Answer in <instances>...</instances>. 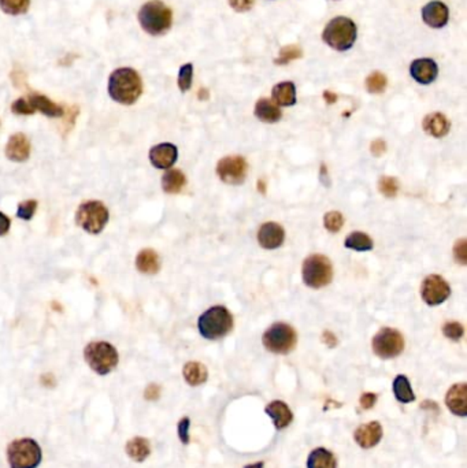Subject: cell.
<instances>
[{"label": "cell", "instance_id": "obj_1", "mask_svg": "<svg viewBox=\"0 0 467 468\" xmlns=\"http://www.w3.org/2000/svg\"><path fill=\"white\" fill-rule=\"evenodd\" d=\"M143 93V81L140 74L131 67L114 70L109 78V95L114 102L131 106Z\"/></svg>", "mask_w": 467, "mask_h": 468}, {"label": "cell", "instance_id": "obj_2", "mask_svg": "<svg viewBox=\"0 0 467 468\" xmlns=\"http://www.w3.org/2000/svg\"><path fill=\"white\" fill-rule=\"evenodd\" d=\"M138 23L148 35L160 36L172 28L173 13L163 1L151 0L140 8Z\"/></svg>", "mask_w": 467, "mask_h": 468}, {"label": "cell", "instance_id": "obj_3", "mask_svg": "<svg viewBox=\"0 0 467 468\" xmlns=\"http://www.w3.org/2000/svg\"><path fill=\"white\" fill-rule=\"evenodd\" d=\"M357 29L351 18L336 17L322 32V40L336 51L351 49L356 42Z\"/></svg>", "mask_w": 467, "mask_h": 468}, {"label": "cell", "instance_id": "obj_4", "mask_svg": "<svg viewBox=\"0 0 467 468\" xmlns=\"http://www.w3.org/2000/svg\"><path fill=\"white\" fill-rule=\"evenodd\" d=\"M198 328L204 338L220 340L233 329V316L223 306H215L201 313Z\"/></svg>", "mask_w": 467, "mask_h": 468}, {"label": "cell", "instance_id": "obj_5", "mask_svg": "<svg viewBox=\"0 0 467 468\" xmlns=\"http://www.w3.org/2000/svg\"><path fill=\"white\" fill-rule=\"evenodd\" d=\"M84 357L89 367L99 376H107L118 364V352L110 342L95 341L84 349Z\"/></svg>", "mask_w": 467, "mask_h": 468}, {"label": "cell", "instance_id": "obj_6", "mask_svg": "<svg viewBox=\"0 0 467 468\" xmlns=\"http://www.w3.org/2000/svg\"><path fill=\"white\" fill-rule=\"evenodd\" d=\"M109 220V210L102 201H85L76 212V222L89 234H99L106 227Z\"/></svg>", "mask_w": 467, "mask_h": 468}, {"label": "cell", "instance_id": "obj_7", "mask_svg": "<svg viewBox=\"0 0 467 468\" xmlns=\"http://www.w3.org/2000/svg\"><path fill=\"white\" fill-rule=\"evenodd\" d=\"M7 460L11 468H36L42 462V449L35 440H17L7 448Z\"/></svg>", "mask_w": 467, "mask_h": 468}, {"label": "cell", "instance_id": "obj_8", "mask_svg": "<svg viewBox=\"0 0 467 468\" xmlns=\"http://www.w3.org/2000/svg\"><path fill=\"white\" fill-rule=\"evenodd\" d=\"M303 281L312 289H319L331 284L333 268L331 260L324 255H312L303 263Z\"/></svg>", "mask_w": 467, "mask_h": 468}, {"label": "cell", "instance_id": "obj_9", "mask_svg": "<svg viewBox=\"0 0 467 468\" xmlns=\"http://www.w3.org/2000/svg\"><path fill=\"white\" fill-rule=\"evenodd\" d=\"M264 345L268 352L277 355H287L295 348L297 337L295 330L287 323H274L264 335Z\"/></svg>", "mask_w": 467, "mask_h": 468}, {"label": "cell", "instance_id": "obj_10", "mask_svg": "<svg viewBox=\"0 0 467 468\" xmlns=\"http://www.w3.org/2000/svg\"><path fill=\"white\" fill-rule=\"evenodd\" d=\"M404 349V338L399 330L384 328L373 338V351L381 359L399 356Z\"/></svg>", "mask_w": 467, "mask_h": 468}, {"label": "cell", "instance_id": "obj_11", "mask_svg": "<svg viewBox=\"0 0 467 468\" xmlns=\"http://www.w3.org/2000/svg\"><path fill=\"white\" fill-rule=\"evenodd\" d=\"M247 162L243 156H226L220 160L217 166L218 177L223 179L225 184L239 185L244 182L247 176Z\"/></svg>", "mask_w": 467, "mask_h": 468}, {"label": "cell", "instance_id": "obj_12", "mask_svg": "<svg viewBox=\"0 0 467 468\" xmlns=\"http://www.w3.org/2000/svg\"><path fill=\"white\" fill-rule=\"evenodd\" d=\"M451 294V288L442 275L432 274L423 280L421 296L427 306H439Z\"/></svg>", "mask_w": 467, "mask_h": 468}, {"label": "cell", "instance_id": "obj_13", "mask_svg": "<svg viewBox=\"0 0 467 468\" xmlns=\"http://www.w3.org/2000/svg\"><path fill=\"white\" fill-rule=\"evenodd\" d=\"M449 18V10L443 1L433 0L429 1L422 8V20L430 28L440 29L444 28Z\"/></svg>", "mask_w": 467, "mask_h": 468}, {"label": "cell", "instance_id": "obj_14", "mask_svg": "<svg viewBox=\"0 0 467 468\" xmlns=\"http://www.w3.org/2000/svg\"><path fill=\"white\" fill-rule=\"evenodd\" d=\"M410 74L411 77L422 85L432 84L439 74V67L433 59L429 58H421L415 59L410 66Z\"/></svg>", "mask_w": 467, "mask_h": 468}, {"label": "cell", "instance_id": "obj_15", "mask_svg": "<svg viewBox=\"0 0 467 468\" xmlns=\"http://www.w3.org/2000/svg\"><path fill=\"white\" fill-rule=\"evenodd\" d=\"M178 157L177 147L170 143H162L151 148L150 160L153 166L160 170L170 169Z\"/></svg>", "mask_w": 467, "mask_h": 468}, {"label": "cell", "instance_id": "obj_16", "mask_svg": "<svg viewBox=\"0 0 467 468\" xmlns=\"http://www.w3.org/2000/svg\"><path fill=\"white\" fill-rule=\"evenodd\" d=\"M382 438V426L379 422L360 424L354 433L356 444L363 449H370L379 444Z\"/></svg>", "mask_w": 467, "mask_h": 468}, {"label": "cell", "instance_id": "obj_17", "mask_svg": "<svg viewBox=\"0 0 467 468\" xmlns=\"http://www.w3.org/2000/svg\"><path fill=\"white\" fill-rule=\"evenodd\" d=\"M445 404L454 415L466 416L467 414V385L456 383L449 388L445 396Z\"/></svg>", "mask_w": 467, "mask_h": 468}, {"label": "cell", "instance_id": "obj_18", "mask_svg": "<svg viewBox=\"0 0 467 468\" xmlns=\"http://www.w3.org/2000/svg\"><path fill=\"white\" fill-rule=\"evenodd\" d=\"M285 232L276 222L264 223L258 232V241L266 249H276L284 243Z\"/></svg>", "mask_w": 467, "mask_h": 468}, {"label": "cell", "instance_id": "obj_19", "mask_svg": "<svg viewBox=\"0 0 467 468\" xmlns=\"http://www.w3.org/2000/svg\"><path fill=\"white\" fill-rule=\"evenodd\" d=\"M6 156L13 162H25L30 156V143L23 133L13 134L6 145Z\"/></svg>", "mask_w": 467, "mask_h": 468}, {"label": "cell", "instance_id": "obj_20", "mask_svg": "<svg viewBox=\"0 0 467 468\" xmlns=\"http://www.w3.org/2000/svg\"><path fill=\"white\" fill-rule=\"evenodd\" d=\"M265 411H266L267 415L273 419L277 430L287 428L293 421V414H292L290 407L284 402L274 400V402L267 404Z\"/></svg>", "mask_w": 467, "mask_h": 468}, {"label": "cell", "instance_id": "obj_21", "mask_svg": "<svg viewBox=\"0 0 467 468\" xmlns=\"http://www.w3.org/2000/svg\"><path fill=\"white\" fill-rule=\"evenodd\" d=\"M423 129L426 133L433 137H444L449 132V121L442 112H432L425 116L422 124Z\"/></svg>", "mask_w": 467, "mask_h": 468}, {"label": "cell", "instance_id": "obj_22", "mask_svg": "<svg viewBox=\"0 0 467 468\" xmlns=\"http://www.w3.org/2000/svg\"><path fill=\"white\" fill-rule=\"evenodd\" d=\"M28 100L30 103V106L33 107L35 112H43L49 118H59L64 116V109L58 104H55L54 102H51L45 95L40 93H32L28 96Z\"/></svg>", "mask_w": 467, "mask_h": 468}, {"label": "cell", "instance_id": "obj_23", "mask_svg": "<svg viewBox=\"0 0 467 468\" xmlns=\"http://www.w3.org/2000/svg\"><path fill=\"white\" fill-rule=\"evenodd\" d=\"M136 268L143 274L154 275L160 268L158 253L154 249H143L136 258Z\"/></svg>", "mask_w": 467, "mask_h": 468}, {"label": "cell", "instance_id": "obj_24", "mask_svg": "<svg viewBox=\"0 0 467 468\" xmlns=\"http://www.w3.org/2000/svg\"><path fill=\"white\" fill-rule=\"evenodd\" d=\"M273 100L276 104L283 106V107H290L296 103V87L290 81H284L273 88Z\"/></svg>", "mask_w": 467, "mask_h": 468}, {"label": "cell", "instance_id": "obj_25", "mask_svg": "<svg viewBox=\"0 0 467 468\" xmlns=\"http://www.w3.org/2000/svg\"><path fill=\"white\" fill-rule=\"evenodd\" d=\"M281 110L268 99H261L255 104V116L266 124H274L281 119Z\"/></svg>", "mask_w": 467, "mask_h": 468}, {"label": "cell", "instance_id": "obj_26", "mask_svg": "<svg viewBox=\"0 0 467 468\" xmlns=\"http://www.w3.org/2000/svg\"><path fill=\"white\" fill-rule=\"evenodd\" d=\"M182 374H184L185 380L188 382V385H191V386H199L201 383H204L208 377V371H207L206 366L199 361L187 363L184 366Z\"/></svg>", "mask_w": 467, "mask_h": 468}, {"label": "cell", "instance_id": "obj_27", "mask_svg": "<svg viewBox=\"0 0 467 468\" xmlns=\"http://www.w3.org/2000/svg\"><path fill=\"white\" fill-rule=\"evenodd\" d=\"M337 462L333 453L325 448L314 449L309 459H307V468H336Z\"/></svg>", "mask_w": 467, "mask_h": 468}, {"label": "cell", "instance_id": "obj_28", "mask_svg": "<svg viewBox=\"0 0 467 468\" xmlns=\"http://www.w3.org/2000/svg\"><path fill=\"white\" fill-rule=\"evenodd\" d=\"M126 453L134 462H144L151 453L150 441L143 437H134L126 444Z\"/></svg>", "mask_w": 467, "mask_h": 468}, {"label": "cell", "instance_id": "obj_29", "mask_svg": "<svg viewBox=\"0 0 467 468\" xmlns=\"http://www.w3.org/2000/svg\"><path fill=\"white\" fill-rule=\"evenodd\" d=\"M187 179L182 172L177 169L167 170L162 177V188L166 193H178L185 186Z\"/></svg>", "mask_w": 467, "mask_h": 468}, {"label": "cell", "instance_id": "obj_30", "mask_svg": "<svg viewBox=\"0 0 467 468\" xmlns=\"http://www.w3.org/2000/svg\"><path fill=\"white\" fill-rule=\"evenodd\" d=\"M394 395L398 402L407 404L415 400V395L413 392L411 383L406 376H398L394 380Z\"/></svg>", "mask_w": 467, "mask_h": 468}, {"label": "cell", "instance_id": "obj_31", "mask_svg": "<svg viewBox=\"0 0 467 468\" xmlns=\"http://www.w3.org/2000/svg\"><path fill=\"white\" fill-rule=\"evenodd\" d=\"M345 246L357 252H366L373 249V240L363 232H354L345 239Z\"/></svg>", "mask_w": 467, "mask_h": 468}, {"label": "cell", "instance_id": "obj_32", "mask_svg": "<svg viewBox=\"0 0 467 468\" xmlns=\"http://www.w3.org/2000/svg\"><path fill=\"white\" fill-rule=\"evenodd\" d=\"M303 56V51L299 45H287L281 48L278 56L274 59V64L281 66V65H288L292 61L299 59Z\"/></svg>", "mask_w": 467, "mask_h": 468}, {"label": "cell", "instance_id": "obj_33", "mask_svg": "<svg viewBox=\"0 0 467 468\" xmlns=\"http://www.w3.org/2000/svg\"><path fill=\"white\" fill-rule=\"evenodd\" d=\"M30 0H0V8L10 16H20L28 11Z\"/></svg>", "mask_w": 467, "mask_h": 468}, {"label": "cell", "instance_id": "obj_34", "mask_svg": "<svg viewBox=\"0 0 467 468\" xmlns=\"http://www.w3.org/2000/svg\"><path fill=\"white\" fill-rule=\"evenodd\" d=\"M388 80L386 76L381 71H374L366 78V90L370 93H382L386 90Z\"/></svg>", "mask_w": 467, "mask_h": 468}, {"label": "cell", "instance_id": "obj_35", "mask_svg": "<svg viewBox=\"0 0 467 468\" xmlns=\"http://www.w3.org/2000/svg\"><path fill=\"white\" fill-rule=\"evenodd\" d=\"M192 77H194V66L192 64H185L184 66L179 67L178 73V88L181 92H187L192 85Z\"/></svg>", "mask_w": 467, "mask_h": 468}, {"label": "cell", "instance_id": "obj_36", "mask_svg": "<svg viewBox=\"0 0 467 468\" xmlns=\"http://www.w3.org/2000/svg\"><path fill=\"white\" fill-rule=\"evenodd\" d=\"M379 188V192L386 198H395L399 192V184L395 177H381Z\"/></svg>", "mask_w": 467, "mask_h": 468}, {"label": "cell", "instance_id": "obj_37", "mask_svg": "<svg viewBox=\"0 0 467 468\" xmlns=\"http://www.w3.org/2000/svg\"><path fill=\"white\" fill-rule=\"evenodd\" d=\"M324 224L328 229V232L331 233H337L341 230L343 224H344V218L338 211H331L325 215L324 218Z\"/></svg>", "mask_w": 467, "mask_h": 468}, {"label": "cell", "instance_id": "obj_38", "mask_svg": "<svg viewBox=\"0 0 467 468\" xmlns=\"http://www.w3.org/2000/svg\"><path fill=\"white\" fill-rule=\"evenodd\" d=\"M36 208H37V201H23V203L18 205V210H17V217H18L20 220H23V221H30V220L35 217Z\"/></svg>", "mask_w": 467, "mask_h": 468}, {"label": "cell", "instance_id": "obj_39", "mask_svg": "<svg viewBox=\"0 0 467 468\" xmlns=\"http://www.w3.org/2000/svg\"><path fill=\"white\" fill-rule=\"evenodd\" d=\"M443 333L447 338H449L452 341H459L465 335V329L458 322H448L443 326Z\"/></svg>", "mask_w": 467, "mask_h": 468}, {"label": "cell", "instance_id": "obj_40", "mask_svg": "<svg viewBox=\"0 0 467 468\" xmlns=\"http://www.w3.org/2000/svg\"><path fill=\"white\" fill-rule=\"evenodd\" d=\"M11 112L17 115H32L35 114V110L33 107L30 106L29 100L28 99H23V97H20L17 99L13 104H11Z\"/></svg>", "mask_w": 467, "mask_h": 468}, {"label": "cell", "instance_id": "obj_41", "mask_svg": "<svg viewBox=\"0 0 467 468\" xmlns=\"http://www.w3.org/2000/svg\"><path fill=\"white\" fill-rule=\"evenodd\" d=\"M454 256H455V260L465 266L467 263V241L465 239L459 240L455 243V246H454Z\"/></svg>", "mask_w": 467, "mask_h": 468}, {"label": "cell", "instance_id": "obj_42", "mask_svg": "<svg viewBox=\"0 0 467 468\" xmlns=\"http://www.w3.org/2000/svg\"><path fill=\"white\" fill-rule=\"evenodd\" d=\"M189 427H191V421L189 418H182L179 422H178V437H179V441L182 444H189L191 438H189Z\"/></svg>", "mask_w": 467, "mask_h": 468}, {"label": "cell", "instance_id": "obj_43", "mask_svg": "<svg viewBox=\"0 0 467 468\" xmlns=\"http://www.w3.org/2000/svg\"><path fill=\"white\" fill-rule=\"evenodd\" d=\"M229 4L235 11L245 13L254 7L255 0H229Z\"/></svg>", "mask_w": 467, "mask_h": 468}, {"label": "cell", "instance_id": "obj_44", "mask_svg": "<svg viewBox=\"0 0 467 468\" xmlns=\"http://www.w3.org/2000/svg\"><path fill=\"white\" fill-rule=\"evenodd\" d=\"M377 399H379V395H376V393H363V395L360 396V400H359V402H360V407H362L363 409H370V408L374 407V404L377 402Z\"/></svg>", "mask_w": 467, "mask_h": 468}, {"label": "cell", "instance_id": "obj_45", "mask_svg": "<svg viewBox=\"0 0 467 468\" xmlns=\"http://www.w3.org/2000/svg\"><path fill=\"white\" fill-rule=\"evenodd\" d=\"M159 396H160V388H159V385L151 383V385L147 386V389H146V392H144V397H146L147 400H150V402H155V400L159 399Z\"/></svg>", "mask_w": 467, "mask_h": 468}, {"label": "cell", "instance_id": "obj_46", "mask_svg": "<svg viewBox=\"0 0 467 468\" xmlns=\"http://www.w3.org/2000/svg\"><path fill=\"white\" fill-rule=\"evenodd\" d=\"M370 150H372V154L374 156L384 155V152L386 151V144H385L384 140H376V141L372 143Z\"/></svg>", "mask_w": 467, "mask_h": 468}, {"label": "cell", "instance_id": "obj_47", "mask_svg": "<svg viewBox=\"0 0 467 468\" xmlns=\"http://www.w3.org/2000/svg\"><path fill=\"white\" fill-rule=\"evenodd\" d=\"M10 226H11L10 218L7 215H4L3 212H0V237L6 236L8 233Z\"/></svg>", "mask_w": 467, "mask_h": 468}, {"label": "cell", "instance_id": "obj_48", "mask_svg": "<svg viewBox=\"0 0 467 468\" xmlns=\"http://www.w3.org/2000/svg\"><path fill=\"white\" fill-rule=\"evenodd\" d=\"M322 340H324V342H325L328 347H331V348H333V347L337 345V338H336V335H334L332 332H324Z\"/></svg>", "mask_w": 467, "mask_h": 468}, {"label": "cell", "instance_id": "obj_49", "mask_svg": "<svg viewBox=\"0 0 467 468\" xmlns=\"http://www.w3.org/2000/svg\"><path fill=\"white\" fill-rule=\"evenodd\" d=\"M324 97H325V100H326L329 104H333L334 102L337 100V96H336L334 93H332V92H329V90H326V92L324 93Z\"/></svg>", "mask_w": 467, "mask_h": 468}, {"label": "cell", "instance_id": "obj_50", "mask_svg": "<svg viewBox=\"0 0 467 468\" xmlns=\"http://www.w3.org/2000/svg\"><path fill=\"white\" fill-rule=\"evenodd\" d=\"M265 467V463L264 462H259V463H254V464H248L245 466L244 468H264Z\"/></svg>", "mask_w": 467, "mask_h": 468}]
</instances>
